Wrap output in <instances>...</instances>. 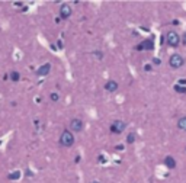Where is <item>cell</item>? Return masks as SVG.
<instances>
[{
  "label": "cell",
  "mask_w": 186,
  "mask_h": 183,
  "mask_svg": "<svg viewBox=\"0 0 186 183\" xmlns=\"http://www.w3.org/2000/svg\"><path fill=\"white\" fill-rule=\"evenodd\" d=\"M169 66L172 68H180V67L185 66V58L179 54H173L169 58Z\"/></svg>",
  "instance_id": "2"
},
{
  "label": "cell",
  "mask_w": 186,
  "mask_h": 183,
  "mask_svg": "<svg viewBox=\"0 0 186 183\" xmlns=\"http://www.w3.org/2000/svg\"><path fill=\"white\" fill-rule=\"evenodd\" d=\"M144 70H146V71H150V70H151V64H146V66H144Z\"/></svg>",
  "instance_id": "19"
},
{
  "label": "cell",
  "mask_w": 186,
  "mask_h": 183,
  "mask_svg": "<svg viewBox=\"0 0 186 183\" xmlns=\"http://www.w3.org/2000/svg\"><path fill=\"white\" fill-rule=\"evenodd\" d=\"M154 48V44H153V39H146L144 42L138 44L137 45V50L138 51H143V50H153Z\"/></svg>",
  "instance_id": "7"
},
{
  "label": "cell",
  "mask_w": 186,
  "mask_h": 183,
  "mask_svg": "<svg viewBox=\"0 0 186 183\" xmlns=\"http://www.w3.org/2000/svg\"><path fill=\"white\" fill-rule=\"evenodd\" d=\"M9 77H10V80H12V82H19V79H20V74H19L17 71H12Z\"/></svg>",
  "instance_id": "12"
},
{
  "label": "cell",
  "mask_w": 186,
  "mask_h": 183,
  "mask_svg": "<svg viewBox=\"0 0 186 183\" xmlns=\"http://www.w3.org/2000/svg\"><path fill=\"white\" fill-rule=\"evenodd\" d=\"M60 144H61L63 147H71V145L74 144L73 132H70V131H64V132L61 134V137H60Z\"/></svg>",
  "instance_id": "1"
},
{
  "label": "cell",
  "mask_w": 186,
  "mask_h": 183,
  "mask_svg": "<svg viewBox=\"0 0 186 183\" xmlns=\"http://www.w3.org/2000/svg\"><path fill=\"white\" fill-rule=\"evenodd\" d=\"M90 183H99V182H90Z\"/></svg>",
  "instance_id": "21"
},
{
  "label": "cell",
  "mask_w": 186,
  "mask_h": 183,
  "mask_svg": "<svg viewBox=\"0 0 186 183\" xmlns=\"http://www.w3.org/2000/svg\"><path fill=\"white\" fill-rule=\"evenodd\" d=\"M175 90L179 92V93H186V87H183V86H179V84H176V86H175Z\"/></svg>",
  "instance_id": "16"
},
{
  "label": "cell",
  "mask_w": 186,
  "mask_h": 183,
  "mask_svg": "<svg viewBox=\"0 0 186 183\" xmlns=\"http://www.w3.org/2000/svg\"><path fill=\"white\" fill-rule=\"evenodd\" d=\"M166 41L169 44V47H178L179 44H180V36H179V33H176L175 31H170L167 33V38H166Z\"/></svg>",
  "instance_id": "3"
},
{
  "label": "cell",
  "mask_w": 186,
  "mask_h": 183,
  "mask_svg": "<svg viewBox=\"0 0 186 183\" xmlns=\"http://www.w3.org/2000/svg\"><path fill=\"white\" fill-rule=\"evenodd\" d=\"M164 164L169 167V169H175L176 167V160L173 157H170V156H167V157L164 158Z\"/></svg>",
  "instance_id": "10"
},
{
  "label": "cell",
  "mask_w": 186,
  "mask_h": 183,
  "mask_svg": "<svg viewBox=\"0 0 186 183\" xmlns=\"http://www.w3.org/2000/svg\"><path fill=\"white\" fill-rule=\"evenodd\" d=\"M49 70H51V64H44V66H41L38 70H36V76H39V77H42V76H47L49 73Z\"/></svg>",
  "instance_id": "8"
},
{
  "label": "cell",
  "mask_w": 186,
  "mask_h": 183,
  "mask_svg": "<svg viewBox=\"0 0 186 183\" xmlns=\"http://www.w3.org/2000/svg\"><path fill=\"white\" fill-rule=\"evenodd\" d=\"M70 129L73 131V132H80L81 129H83V121L79 119V118H74L70 121Z\"/></svg>",
  "instance_id": "5"
},
{
  "label": "cell",
  "mask_w": 186,
  "mask_h": 183,
  "mask_svg": "<svg viewBox=\"0 0 186 183\" xmlns=\"http://www.w3.org/2000/svg\"><path fill=\"white\" fill-rule=\"evenodd\" d=\"M178 126H179V129L186 131V116H182L180 119H179V121H178Z\"/></svg>",
  "instance_id": "11"
},
{
  "label": "cell",
  "mask_w": 186,
  "mask_h": 183,
  "mask_svg": "<svg viewBox=\"0 0 186 183\" xmlns=\"http://www.w3.org/2000/svg\"><path fill=\"white\" fill-rule=\"evenodd\" d=\"M49 99L52 100V102H58V100H60V95H58V93H51V95H49Z\"/></svg>",
  "instance_id": "15"
},
{
  "label": "cell",
  "mask_w": 186,
  "mask_h": 183,
  "mask_svg": "<svg viewBox=\"0 0 186 183\" xmlns=\"http://www.w3.org/2000/svg\"><path fill=\"white\" fill-rule=\"evenodd\" d=\"M134 141H135V134L134 132L128 134V137H127V142H128V144H132Z\"/></svg>",
  "instance_id": "14"
},
{
  "label": "cell",
  "mask_w": 186,
  "mask_h": 183,
  "mask_svg": "<svg viewBox=\"0 0 186 183\" xmlns=\"http://www.w3.org/2000/svg\"><path fill=\"white\" fill-rule=\"evenodd\" d=\"M125 128H127V125H125L124 121H115V122H112V125H111V132L121 134V132H124Z\"/></svg>",
  "instance_id": "4"
},
{
  "label": "cell",
  "mask_w": 186,
  "mask_h": 183,
  "mask_svg": "<svg viewBox=\"0 0 186 183\" xmlns=\"http://www.w3.org/2000/svg\"><path fill=\"white\" fill-rule=\"evenodd\" d=\"M180 42H182L183 45H186V32L183 33V36H182V39H180Z\"/></svg>",
  "instance_id": "18"
},
{
  "label": "cell",
  "mask_w": 186,
  "mask_h": 183,
  "mask_svg": "<svg viewBox=\"0 0 186 183\" xmlns=\"http://www.w3.org/2000/svg\"><path fill=\"white\" fill-rule=\"evenodd\" d=\"M20 177V172H13V173H10V175L8 176L9 180H17Z\"/></svg>",
  "instance_id": "13"
},
{
  "label": "cell",
  "mask_w": 186,
  "mask_h": 183,
  "mask_svg": "<svg viewBox=\"0 0 186 183\" xmlns=\"http://www.w3.org/2000/svg\"><path fill=\"white\" fill-rule=\"evenodd\" d=\"M116 89H118V83H116V82H113V80H109V82L105 84V90L109 92V93L116 92Z\"/></svg>",
  "instance_id": "9"
},
{
  "label": "cell",
  "mask_w": 186,
  "mask_h": 183,
  "mask_svg": "<svg viewBox=\"0 0 186 183\" xmlns=\"http://www.w3.org/2000/svg\"><path fill=\"white\" fill-rule=\"evenodd\" d=\"M93 54H95V55H96V57H97V58H99V60H102V58H103V54H102L100 51H95Z\"/></svg>",
  "instance_id": "17"
},
{
  "label": "cell",
  "mask_w": 186,
  "mask_h": 183,
  "mask_svg": "<svg viewBox=\"0 0 186 183\" xmlns=\"http://www.w3.org/2000/svg\"><path fill=\"white\" fill-rule=\"evenodd\" d=\"M60 16H61V19H68V17L71 16V8H70V5H63L60 8Z\"/></svg>",
  "instance_id": "6"
},
{
  "label": "cell",
  "mask_w": 186,
  "mask_h": 183,
  "mask_svg": "<svg viewBox=\"0 0 186 183\" xmlns=\"http://www.w3.org/2000/svg\"><path fill=\"white\" fill-rule=\"evenodd\" d=\"M154 64H157V66H159V64H160V60H159V58H154Z\"/></svg>",
  "instance_id": "20"
}]
</instances>
